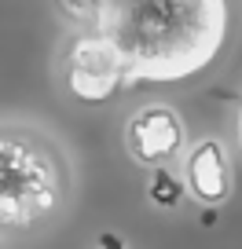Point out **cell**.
Listing matches in <instances>:
<instances>
[{"label": "cell", "instance_id": "6da1fadb", "mask_svg": "<svg viewBox=\"0 0 242 249\" xmlns=\"http://www.w3.org/2000/svg\"><path fill=\"white\" fill-rule=\"evenodd\" d=\"M99 30L117 44L129 85L187 81L227 40V0H103Z\"/></svg>", "mask_w": 242, "mask_h": 249}, {"label": "cell", "instance_id": "7a4b0ae2", "mask_svg": "<svg viewBox=\"0 0 242 249\" xmlns=\"http://www.w3.org/2000/svg\"><path fill=\"white\" fill-rule=\"evenodd\" d=\"M74 191L70 154L48 128L0 121V234H30L66 209Z\"/></svg>", "mask_w": 242, "mask_h": 249}, {"label": "cell", "instance_id": "9c48e42d", "mask_svg": "<svg viewBox=\"0 0 242 249\" xmlns=\"http://www.w3.org/2000/svg\"><path fill=\"white\" fill-rule=\"evenodd\" d=\"M239 143H242V117H239Z\"/></svg>", "mask_w": 242, "mask_h": 249}, {"label": "cell", "instance_id": "3957f363", "mask_svg": "<svg viewBox=\"0 0 242 249\" xmlns=\"http://www.w3.org/2000/svg\"><path fill=\"white\" fill-rule=\"evenodd\" d=\"M59 81L70 92L74 103L99 107L110 103L121 88H129V70L117 44L99 30H70L59 40V59H55Z\"/></svg>", "mask_w": 242, "mask_h": 249}, {"label": "cell", "instance_id": "5b68a950", "mask_svg": "<svg viewBox=\"0 0 242 249\" xmlns=\"http://www.w3.org/2000/svg\"><path fill=\"white\" fill-rule=\"evenodd\" d=\"M184 183H187V195L195 198L205 209H217L231 198V158L227 147L213 136L195 140L184 154Z\"/></svg>", "mask_w": 242, "mask_h": 249}, {"label": "cell", "instance_id": "277c9868", "mask_svg": "<svg viewBox=\"0 0 242 249\" xmlns=\"http://www.w3.org/2000/svg\"><path fill=\"white\" fill-rule=\"evenodd\" d=\"M121 143L136 165L162 169L187 154V124L169 103H147L129 114L121 128Z\"/></svg>", "mask_w": 242, "mask_h": 249}, {"label": "cell", "instance_id": "52a82bcc", "mask_svg": "<svg viewBox=\"0 0 242 249\" xmlns=\"http://www.w3.org/2000/svg\"><path fill=\"white\" fill-rule=\"evenodd\" d=\"M59 11L70 22V30H92V26H99L103 0H59Z\"/></svg>", "mask_w": 242, "mask_h": 249}, {"label": "cell", "instance_id": "ba28073f", "mask_svg": "<svg viewBox=\"0 0 242 249\" xmlns=\"http://www.w3.org/2000/svg\"><path fill=\"white\" fill-rule=\"evenodd\" d=\"M99 249H125V238L114 234V231H107V234H99Z\"/></svg>", "mask_w": 242, "mask_h": 249}, {"label": "cell", "instance_id": "8992f818", "mask_svg": "<svg viewBox=\"0 0 242 249\" xmlns=\"http://www.w3.org/2000/svg\"><path fill=\"white\" fill-rule=\"evenodd\" d=\"M147 198H150V205H158V209H180V202L187 198V183H184V176H176L169 165L150 169Z\"/></svg>", "mask_w": 242, "mask_h": 249}]
</instances>
